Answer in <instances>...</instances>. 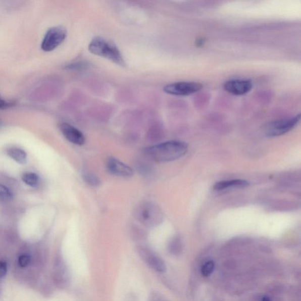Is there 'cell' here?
Listing matches in <instances>:
<instances>
[{
    "mask_svg": "<svg viewBox=\"0 0 301 301\" xmlns=\"http://www.w3.org/2000/svg\"><path fill=\"white\" fill-rule=\"evenodd\" d=\"M187 143L170 141L150 146L144 150L146 158L153 162L169 163L184 156L188 152Z\"/></svg>",
    "mask_w": 301,
    "mask_h": 301,
    "instance_id": "1",
    "label": "cell"
},
{
    "mask_svg": "<svg viewBox=\"0 0 301 301\" xmlns=\"http://www.w3.org/2000/svg\"><path fill=\"white\" fill-rule=\"evenodd\" d=\"M88 50L92 55L109 60L118 66H126L120 50L110 39L99 36L94 37L89 42Z\"/></svg>",
    "mask_w": 301,
    "mask_h": 301,
    "instance_id": "2",
    "label": "cell"
},
{
    "mask_svg": "<svg viewBox=\"0 0 301 301\" xmlns=\"http://www.w3.org/2000/svg\"><path fill=\"white\" fill-rule=\"evenodd\" d=\"M137 220L145 227L154 228L163 220V214L159 207L150 202L142 203L135 211Z\"/></svg>",
    "mask_w": 301,
    "mask_h": 301,
    "instance_id": "3",
    "label": "cell"
},
{
    "mask_svg": "<svg viewBox=\"0 0 301 301\" xmlns=\"http://www.w3.org/2000/svg\"><path fill=\"white\" fill-rule=\"evenodd\" d=\"M300 119V114H298L293 117L272 121L265 128V134L269 137H275L288 133L298 124Z\"/></svg>",
    "mask_w": 301,
    "mask_h": 301,
    "instance_id": "4",
    "label": "cell"
},
{
    "mask_svg": "<svg viewBox=\"0 0 301 301\" xmlns=\"http://www.w3.org/2000/svg\"><path fill=\"white\" fill-rule=\"evenodd\" d=\"M67 31L62 26L50 28L46 31L41 43V47L43 51L50 52L58 47L65 40Z\"/></svg>",
    "mask_w": 301,
    "mask_h": 301,
    "instance_id": "5",
    "label": "cell"
},
{
    "mask_svg": "<svg viewBox=\"0 0 301 301\" xmlns=\"http://www.w3.org/2000/svg\"><path fill=\"white\" fill-rule=\"evenodd\" d=\"M203 88V84L199 82L180 81L166 85L163 91L168 94L188 96L202 90Z\"/></svg>",
    "mask_w": 301,
    "mask_h": 301,
    "instance_id": "6",
    "label": "cell"
},
{
    "mask_svg": "<svg viewBox=\"0 0 301 301\" xmlns=\"http://www.w3.org/2000/svg\"><path fill=\"white\" fill-rule=\"evenodd\" d=\"M253 87V82L248 79H232L225 82L223 85L225 91L235 96L248 94Z\"/></svg>",
    "mask_w": 301,
    "mask_h": 301,
    "instance_id": "7",
    "label": "cell"
},
{
    "mask_svg": "<svg viewBox=\"0 0 301 301\" xmlns=\"http://www.w3.org/2000/svg\"><path fill=\"white\" fill-rule=\"evenodd\" d=\"M138 252L142 259L154 271L160 273L166 271V265L164 260L152 250L142 247L139 249Z\"/></svg>",
    "mask_w": 301,
    "mask_h": 301,
    "instance_id": "8",
    "label": "cell"
},
{
    "mask_svg": "<svg viewBox=\"0 0 301 301\" xmlns=\"http://www.w3.org/2000/svg\"><path fill=\"white\" fill-rule=\"evenodd\" d=\"M106 166L109 173L115 176L130 178L134 174V171L130 167L114 157L107 160Z\"/></svg>",
    "mask_w": 301,
    "mask_h": 301,
    "instance_id": "9",
    "label": "cell"
},
{
    "mask_svg": "<svg viewBox=\"0 0 301 301\" xmlns=\"http://www.w3.org/2000/svg\"><path fill=\"white\" fill-rule=\"evenodd\" d=\"M62 134L68 141L77 145H82L85 142L83 133L77 128L68 123H62L60 125Z\"/></svg>",
    "mask_w": 301,
    "mask_h": 301,
    "instance_id": "10",
    "label": "cell"
},
{
    "mask_svg": "<svg viewBox=\"0 0 301 301\" xmlns=\"http://www.w3.org/2000/svg\"><path fill=\"white\" fill-rule=\"evenodd\" d=\"M55 270V278L57 284L62 286L66 285L69 282V273H68L66 265L62 260H59L56 261Z\"/></svg>",
    "mask_w": 301,
    "mask_h": 301,
    "instance_id": "11",
    "label": "cell"
},
{
    "mask_svg": "<svg viewBox=\"0 0 301 301\" xmlns=\"http://www.w3.org/2000/svg\"><path fill=\"white\" fill-rule=\"evenodd\" d=\"M248 185V182L243 180L223 181L215 184L214 189L216 191H223L224 189L232 188H244Z\"/></svg>",
    "mask_w": 301,
    "mask_h": 301,
    "instance_id": "12",
    "label": "cell"
},
{
    "mask_svg": "<svg viewBox=\"0 0 301 301\" xmlns=\"http://www.w3.org/2000/svg\"><path fill=\"white\" fill-rule=\"evenodd\" d=\"M9 156L17 163L25 164L27 163V154L23 150L13 148L8 150Z\"/></svg>",
    "mask_w": 301,
    "mask_h": 301,
    "instance_id": "13",
    "label": "cell"
},
{
    "mask_svg": "<svg viewBox=\"0 0 301 301\" xmlns=\"http://www.w3.org/2000/svg\"><path fill=\"white\" fill-rule=\"evenodd\" d=\"M82 178L86 183L92 186V187H98L101 184L99 178L94 174L89 173V172L84 173L82 174Z\"/></svg>",
    "mask_w": 301,
    "mask_h": 301,
    "instance_id": "14",
    "label": "cell"
},
{
    "mask_svg": "<svg viewBox=\"0 0 301 301\" xmlns=\"http://www.w3.org/2000/svg\"><path fill=\"white\" fill-rule=\"evenodd\" d=\"M22 180L27 185L34 187L38 184V177L34 173H27L23 174Z\"/></svg>",
    "mask_w": 301,
    "mask_h": 301,
    "instance_id": "15",
    "label": "cell"
},
{
    "mask_svg": "<svg viewBox=\"0 0 301 301\" xmlns=\"http://www.w3.org/2000/svg\"><path fill=\"white\" fill-rule=\"evenodd\" d=\"M215 269V263L213 261L210 260L207 261L203 265L200 272L204 277H209L210 275L213 274Z\"/></svg>",
    "mask_w": 301,
    "mask_h": 301,
    "instance_id": "16",
    "label": "cell"
},
{
    "mask_svg": "<svg viewBox=\"0 0 301 301\" xmlns=\"http://www.w3.org/2000/svg\"><path fill=\"white\" fill-rule=\"evenodd\" d=\"M12 195L9 188L5 185L0 184V198L5 200H10L12 199Z\"/></svg>",
    "mask_w": 301,
    "mask_h": 301,
    "instance_id": "17",
    "label": "cell"
},
{
    "mask_svg": "<svg viewBox=\"0 0 301 301\" xmlns=\"http://www.w3.org/2000/svg\"><path fill=\"white\" fill-rule=\"evenodd\" d=\"M31 263V258L27 254L21 255L18 259V264L21 268H26Z\"/></svg>",
    "mask_w": 301,
    "mask_h": 301,
    "instance_id": "18",
    "label": "cell"
},
{
    "mask_svg": "<svg viewBox=\"0 0 301 301\" xmlns=\"http://www.w3.org/2000/svg\"><path fill=\"white\" fill-rule=\"evenodd\" d=\"M180 245L178 239H175L172 241L169 246L170 252L172 254H176L180 252Z\"/></svg>",
    "mask_w": 301,
    "mask_h": 301,
    "instance_id": "19",
    "label": "cell"
},
{
    "mask_svg": "<svg viewBox=\"0 0 301 301\" xmlns=\"http://www.w3.org/2000/svg\"><path fill=\"white\" fill-rule=\"evenodd\" d=\"M7 264L5 261H0V279L3 278L7 272Z\"/></svg>",
    "mask_w": 301,
    "mask_h": 301,
    "instance_id": "20",
    "label": "cell"
},
{
    "mask_svg": "<svg viewBox=\"0 0 301 301\" xmlns=\"http://www.w3.org/2000/svg\"><path fill=\"white\" fill-rule=\"evenodd\" d=\"M138 168L142 174H149L150 173V168L148 165L141 164L138 166Z\"/></svg>",
    "mask_w": 301,
    "mask_h": 301,
    "instance_id": "21",
    "label": "cell"
},
{
    "mask_svg": "<svg viewBox=\"0 0 301 301\" xmlns=\"http://www.w3.org/2000/svg\"><path fill=\"white\" fill-rule=\"evenodd\" d=\"M13 104L7 102L0 103V110L8 108V107L12 106Z\"/></svg>",
    "mask_w": 301,
    "mask_h": 301,
    "instance_id": "22",
    "label": "cell"
},
{
    "mask_svg": "<svg viewBox=\"0 0 301 301\" xmlns=\"http://www.w3.org/2000/svg\"><path fill=\"white\" fill-rule=\"evenodd\" d=\"M261 301H272V300L268 296H264Z\"/></svg>",
    "mask_w": 301,
    "mask_h": 301,
    "instance_id": "23",
    "label": "cell"
},
{
    "mask_svg": "<svg viewBox=\"0 0 301 301\" xmlns=\"http://www.w3.org/2000/svg\"><path fill=\"white\" fill-rule=\"evenodd\" d=\"M5 102V101H4V100H3L1 98H0V103H4Z\"/></svg>",
    "mask_w": 301,
    "mask_h": 301,
    "instance_id": "24",
    "label": "cell"
}]
</instances>
